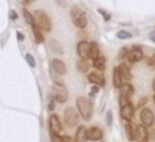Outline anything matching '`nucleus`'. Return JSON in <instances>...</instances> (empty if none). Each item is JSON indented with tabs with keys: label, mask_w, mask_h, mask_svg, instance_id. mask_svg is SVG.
<instances>
[{
	"label": "nucleus",
	"mask_w": 155,
	"mask_h": 142,
	"mask_svg": "<svg viewBox=\"0 0 155 142\" xmlns=\"http://www.w3.org/2000/svg\"><path fill=\"white\" fill-rule=\"evenodd\" d=\"M116 36L119 39H121V40H126V39H131L132 38V33H130V32H127L125 29H121V30H119L116 33Z\"/></svg>",
	"instance_id": "a878e982"
},
{
	"label": "nucleus",
	"mask_w": 155,
	"mask_h": 142,
	"mask_svg": "<svg viewBox=\"0 0 155 142\" xmlns=\"http://www.w3.org/2000/svg\"><path fill=\"white\" fill-rule=\"evenodd\" d=\"M98 12H99V13L103 16L104 21H109V19H110V17H111V16H110V13L105 12V11H104V10H102V8H98Z\"/></svg>",
	"instance_id": "7c9ffc66"
},
{
	"label": "nucleus",
	"mask_w": 155,
	"mask_h": 142,
	"mask_svg": "<svg viewBox=\"0 0 155 142\" xmlns=\"http://www.w3.org/2000/svg\"><path fill=\"white\" fill-rule=\"evenodd\" d=\"M96 92H98V86H97V85L92 87V90H91V95H92V93H96Z\"/></svg>",
	"instance_id": "58836bf2"
},
{
	"label": "nucleus",
	"mask_w": 155,
	"mask_h": 142,
	"mask_svg": "<svg viewBox=\"0 0 155 142\" xmlns=\"http://www.w3.org/2000/svg\"><path fill=\"white\" fill-rule=\"evenodd\" d=\"M134 138L138 142H148L149 140V130L144 124H139L134 130Z\"/></svg>",
	"instance_id": "0eeeda50"
},
{
	"label": "nucleus",
	"mask_w": 155,
	"mask_h": 142,
	"mask_svg": "<svg viewBox=\"0 0 155 142\" xmlns=\"http://www.w3.org/2000/svg\"><path fill=\"white\" fill-rule=\"evenodd\" d=\"M151 87H153V90L155 91V79L153 80V85H151Z\"/></svg>",
	"instance_id": "a19ab883"
},
{
	"label": "nucleus",
	"mask_w": 155,
	"mask_h": 142,
	"mask_svg": "<svg viewBox=\"0 0 155 142\" xmlns=\"http://www.w3.org/2000/svg\"><path fill=\"white\" fill-rule=\"evenodd\" d=\"M63 118H64L65 125L69 126V127H73V126L78 125V123H79V114H78V110L74 107L65 108L64 113H63Z\"/></svg>",
	"instance_id": "39448f33"
},
{
	"label": "nucleus",
	"mask_w": 155,
	"mask_h": 142,
	"mask_svg": "<svg viewBox=\"0 0 155 142\" xmlns=\"http://www.w3.org/2000/svg\"><path fill=\"white\" fill-rule=\"evenodd\" d=\"M17 38H18V40H23V39H24L23 34H22V33H19V32H17Z\"/></svg>",
	"instance_id": "ea45409f"
},
{
	"label": "nucleus",
	"mask_w": 155,
	"mask_h": 142,
	"mask_svg": "<svg viewBox=\"0 0 155 142\" xmlns=\"http://www.w3.org/2000/svg\"><path fill=\"white\" fill-rule=\"evenodd\" d=\"M145 103H147V98L144 97V98H142V100L138 102V106H137V108H138V109H140V107H143Z\"/></svg>",
	"instance_id": "c9c22d12"
},
{
	"label": "nucleus",
	"mask_w": 155,
	"mask_h": 142,
	"mask_svg": "<svg viewBox=\"0 0 155 142\" xmlns=\"http://www.w3.org/2000/svg\"><path fill=\"white\" fill-rule=\"evenodd\" d=\"M149 138L150 141H155V129H151V126L149 130Z\"/></svg>",
	"instance_id": "473e14b6"
},
{
	"label": "nucleus",
	"mask_w": 155,
	"mask_h": 142,
	"mask_svg": "<svg viewBox=\"0 0 155 142\" xmlns=\"http://www.w3.org/2000/svg\"><path fill=\"white\" fill-rule=\"evenodd\" d=\"M76 106H78L79 114L82 117V119L84 120H90L91 117H92V112H93L92 102L85 96H79L76 98Z\"/></svg>",
	"instance_id": "f257e3e1"
},
{
	"label": "nucleus",
	"mask_w": 155,
	"mask_h": 142,
	"mask_svg": "<svg viewBox=\"0 0 155 142\" xmlns=\"http://www.w3.org/2000/svg\"><path fill=\"white\" fill-rule=\"evenodd\" d=\"M51 66H52V69H53V70H54L57 74L64 75V74L67 73V67H65L64 62H63V61H61V59H58V58L52 59Z\"/></svg>",
	"instance_id": "ddd939ff"
},
{
	"label": "nucleus",
	"mask_w": 155,
	"mask_h": 142,
	"mask_svg": "<svg viewBox=\"0 0 155 142\" xmlns=\"http://www.w3.org/2000/svg\"><path fill=\"white\" fill-rule=\"evenodd\" d=\"M147 63H148L149 66H154V64H155V57H153V58L149 57V58L147 59Z\"/></svg>",
	"instance_id": "e433bc0d"
},
{
	"label": "nucleus",
	"mask_w": 155,
	"mask_h": 142,
	"mask_svg": "<svg viewBox=\"0 0 155 142\" xmlns=\"http://www.w3.org/2000/svg\"><path fill=\"white\" fill-rule=\"evenodd\" d=\"M61 142H75V140H73L69 136H63V137H61Z\"/></svg>",
	"instance_id": "f704fd0d"
},
{
	"label": "nucleus",
	"mask_w": 155,
	"mask_h": 142,
	"mask_svg": "<svg viewBox=\"0 0 155 142\" xmlns=\"http://www.w3.org/2000/svg\"><path fill=\"white\" fill-rule=\"evenodd\" d=\"M10 18H11L12 21H15V19L18 18V15H17V12H16L15 10H10Z\"/></svg>",
	"instance_id": "2f4dec72"
},
{
	"label": "nucleus",
	"mask_w": 155,
	"mask_h": 142,
	"mask_svg": "<svg viewBox=\"0 0 155 142\" xmlns=\"http://www.w3.org/2000/svg\"><path fill=\"white\" fill-rule=\"evenodd\" d=\"M87 140V130L85 126L80 125L75 131V142H86Z\"/></svg>",
	"instance_id": "f3484780"
},
{
	"label": "nucleus",
	"mask_w": 155,
	"mask_h": 142,
	"mask_svg": "<svg viewBox=\"0 0 155 142\" xmlns=\"http://www.w3.org/2000/svg\"><path fill=\"white\" fill-rule=\"evenodd\" d=\"M48 46L51 49V51L54 53V55H58V56H62L64 53V49L62 46V44L56 40V39H50L48 40Z\"/></svg>",
	"instance_id": "4468645a"
},
{
	"label": "nucleus",
	"mask_w": 155,
	"mask_h": 142,
	"mask_svg": "<svg viewBox=\"0 0 155 142\" xmlns=\"http://www.w3.org/2000/svg\"><path fill=\"white\" fill-rule=\"evenodd\" d=\"M93 67L98 70H104V68H105V57L103 55H99L93 61Z\"/></svg>",
	"instance_id": "4be33fe9"
},
{
	"label": "nucleus",
	"mask_w": 155,
	"mask_h": 142,
	"mask_svg": "<svg viewBox=\"0 0 155 142\" xmlns=\"http://www.w3.org/2000/svg\"><path fill=\"white\" fill-rule=\"evenodd\" d=\"M125 131H126V135H127L128 141H133L134 140V130H133V127H132V125H131L130 121H127L125 124Z\"/></svg>",
	"instance_id": "b1692460"
},
{
	"label": "nucleus",
	"mask_w": 155,
	"mask_h": 142,
	"mask_svg": "<svg viewBox=\"0 0 155 142\" xmlns=\"http://www.w3.org/2000/svg\"><path fill=\"white\" fill-rule=\"evenodd\" d=\"M70 17H71V22L74 23L75 27L84 29L87 25V17H86L85 11L81 7H79L76 5L73 6L70 10Z\"/></svg>",
	"instance_id": "f03ea898"
},
{
	"label": "nucleus",
	"mask_w": 155,
	"mask_h": 142,
	"mask_svg": "<svg viewBox=\"0 0 155 142\" xmlns=\"http://www.w3.org/2000/svg\"><path fill=\"white\" fill-rule=\"evenodd\" d=\"M23 16H24V19H25V22L28 24H30L31 27L35 24L34 23V15H31L27 8H23Z\"/></svg>",
	"instance_id": "393cba45"
},
{
	"label": "nucleus",
	"mask_w": 155,
	"mask_h": 142,
	"mask_svg": "<svg viewBox=\"0 0 155 142\" xmlns=\"http://www.w3.org/2000/svg\"><path fill=\"white\" fill-rule=\"evenodd\" d=\"M154 57H155V56H154Z\"/></svg>",
	"instance_id": "c03bdc74"
},
{
	"label": "nucleus",
	"mask_w": 155,
	"mask_h": 142,
	"mask_svg": "<svg viewBox=\"0 0 155 142\" xmlns=\"http://www.w3.org/2000/svg\"><path fill=\"white\" fill-rule=\"evenodd\" d=\"M54 2L61 7H67V1L65 0H54Z\"/></svg>",
	"instance_id": "72a5a7b5"
},
{
	"label": "nucleus",
	"mask_w": 155,
	"mask_h": 142,
	"mask_svg": "<svg viewBox=\"0 0 155 142\" xmlns=\"http://www.w3.org/2000/svg\"><path fill=\"white\" fill-rule=\"evenodd\" d=\"M88 67H90V64H88V62H87L86 58H81V59L76 63V69H78L80 73H87Z\"/></svg>",
	"instance_id": "5701e85b"
},
{
	"label": "nucleus",
	"mask_w": 155,
	"mask_h": 142,
	"mask_svg": "<svg viewBox=\"0 0 155 142\" xmlns=\"http://www.w3.org/2000/svg\"><path fill=\"white\" fill-rule=\"evenodd\" d=\"M134 93V89L132 86V84L130 83H125L121 85L120 87V96H124V97H127V98H131Z\"/></svg>",
	"instance_id": "dca6fc26"
},
{
	"label": "nucleus",
	"mask_w": 155,
	"mask_h": 142,
	"mask_svg": "<svg viewBox=\"0 0 155 142\" xmlns=\"http://www.w3.org/2000/svg\"><path fill=\"white\" fill-rule=\"evenodd\" d=\"M87 79H88L90 83H92V84H94V85L103 86V85L105 84V79H104V76H103L101 73H94V72H92V73H90V74L87 75Z\"/></svg>",
	"instance_id": "2eb2a0df"
},
{
	"label": "nucleus",
	"mask_w": 155,
	"mask_h": 142,
	"mask_svg": "<svg viewBox=\"0 0 155 142\" xmlns=\"http://www.w3.org/2000/svg\"><path fill=\"white\" fill-rule=\"evenodd\" d=\"M101 55V52H99V47H98V44L96 42V41H92L91 42V46H90V53H88V58L90 59H92V61H94L98 56Z\"/></svg>",
	"instance_id": "aec40b11"
},
{
	"label": "nucleus",
	"mask_w": 155,
	"mask_h": 142,
	"mask_svg": "<svg viewBox=\"0 0 155 142\" xmlns=\"http://www.w3.org/2000/svg\"><path fill=\"white\" fill-rule=\"evenodd\" d=\"M127 53H128V50L126 49V47H122L120 51H119V59H122V58H125V57H127Z\"/></svg>",
	"instance_id": "c756f323"
},
{
	"label": "nucleus",
	"mask_w": 155,
	"mask_h": 142,
	"mask_svg": "<svg viewBox=\"0 0 155 142\" xmlns=\"http://www.w3.org/2000/svg\"><path fill=\"white\" fill-rule=\"evenodd\" d=\"M149 39L155 44V32H151V33H149Z\"/></svg>",
	"instance_id": "4c0bfd02"
},
{
	"label": "nucleus",
	"mask_w": 155,
	"mask_h": 142,
	"mask_svg": "<svg viewBox=\"0 0 155 142\" xmlns=\"http://www.w3.org/2000/svg\"><path fill=\"white\" fill-rule=\"evenodd\" d=\"M153 100H154V103H155V95H154V98Z\"/></svg>",
	"instance_id": "37998d69"
},
{
	"label": "nucleus",
	"mask_w": 155,
	"mask_h": 142,
	"mask_svg": "<svg viewBox=\"0 0 155 142\" xmlns=\"http://www.w3.org/2000/svg\"><path fill=\"white\" fill-rule=\"evenodd\" d=\"M31 29H33V34H34V38H35L36 44H41V42H44L45 38H44V34H42L41 29H40L39 27H36L35 24L31 27Z\"/></svg>",
	"instance_id": "412c9836"
},
{
	"label": "nucleus",
	"mask_w": 155,
	"mask_h": 142,
	"mask_svg": "<svg viewBox=\"0 0 155 142\" xmlns=\"http://www.w3.org/2000/svg\"><path fill=\"white\" fill-rule=\"evenodd\" d=\"M105 123L108 126H111L113 124V112L111 110H108L107 114H105Z\"/></svg>",
	"instance_id": "cd10ccee"
},
{
	"label": "nucleus",
	"mask_w": 155,
	"mask_h": 142,
	"mask_svg": "<svg viewBox=\"0 0 155 142\" xmlns=\"http://www.w3.org/2000/svg\"><path fill=\"white\" fill-rule=\"evenodd\" d=\"M90 46H91V42H88L86 40H81L78 42L76 51H78V55L80 56V58H88Z\"/></svg>",
	"instance_id": "9d476101"
},
{
	"label": "nucleus",
	"mask_w": 155,
	"mask_h": 142,
	"mask_svg": "<svg viewBox=\"0 0 155 142\" xmlns=\"http://www.w3.org/2000/svg\"><path fill=\"white\" fill-rule=\"evenodd\" d=\"M50 131L52 135H58L61 131H62V124L59 121V118L57 114H52L50 117Z\"/></svg>",
	"instance_id": "9b49d317"
},
{
	"label": "nucleus",
	"mask_w": 155,
	"mask_h": 142,
	"mask_svg": "<svg viewBox=\"0 0 155 142\" xmlns=\"http://www.w3.org/2000/svg\"><path fill=\"white\" fill-rule=\"evenodd\" d=\"M122 76H121V74H120V72H119V68L117 67H115L114 69H113V85H114V87H117V89H120L121 87V85H122Z\"/></svg>",
	"instance_id": "6ab92c4d"
},
{
	"label": "nucleus",
	"mask_w": 155,
	"mask_h": 142,
	"mask_svg": "<svg viewBox=\"0 0 155 142\" xmlns=\"http://www.w3.org/2000/svg\"><path fill=\"white\" fill-rule=\"evenodd\" d=\"M142 58H143V51H142V49L138 45H134L132 47V50H130L128 53H127V59L131 63L139 62Z\"/></svg>",
	"instance_id": "6e6552de"
},
{
	"label": "nucleus",
	"mask_w": 155,
	"mask_h": 142,
	"mask_svg": "<svg viewBox=\"0 0 155 142\" xmlns=\"http://www.w3.org/2000/svg\"><path fill=\"white\" fill-rule=\"evenodd\" d=\"M52 96L57 102L64 103L68 100V90L63 84L54 83L52 86Z\"/></svg>",
	"instance_id": "20e7f679"
},
{
	"label": "nucleus",
	"mask_w": 155,
	"mask_h": 142,
	"mask_svg": "<svg viewBox=\"0 0 155 142\" xmlns=\"http://www.w3.org/2000/svg\"><path fill=\"white\" fill-rule=\"evenodd\" d=\"M140 120L145 126H153L155 121V114L150 108H143L140 110Z\"/></svg>",
	"instance_id": "423d86ee"
},
{
	"label": "nucleus",
	"mask_w": 155,
	"mask_h": 142,
	"mask_svg": "<svg viewBox=\"0 0 155 142\" xmlns=\"http://www.w3.org/2000/svg\"><path fill=\"white\" fill-rule=\"evenodd\" d=\"M117 68H119V72H120V74H121V76H122V79H124V80L128 81V80H131V79H132L131 69H130V67H128L126 63H120Z\"/></svg>",
	"instance_id": "a211bd4d"
},
{
	"label": "nucleus",
	"mask_w": 155,
	"mask_h": 142,
	"mask_svg": "<svg viewBox=\"0 0 155 142\" xmlns=\"http://www.w3.org/2000/svg\"><path fill=\"white\" fill-rule=\"evenodd\" d=\"M28 2H33V1H35V0H27Z\"/></svg>",
	"instance_id": "79ce46f5"
},
{
	"label": "nucleus",
	"mask_w": 155,
	"mask_h": 142,
	"mask_svg": "<svg viewBox=\"0 0 155 142\" xmlns=\"http://www.w3.org/2000/svg\"><path fill=\"white\" fill-rule=\"evenodd\" d=\"M34 23L36 27H39L41 30L45 32H50L52 28V23L48 15L42 10H36L34 12Z\"/></svg>",
	"instance_id": "7ed1b4c3"
},
{
	"label": "nucleus",
	"mask_w": 155,
	"mask_h": 142,
	"mask_svg": "<svg viewBox=\"0 0 155 142\" xmlns=\"http://www.w3.org/2000/svg\"><path fill=\"white\" fill-rule=\"evenodd\" d=\"M25 61H27V63L30 66V67H35V64H36V62H35V59H34V57L30 55V53H27L25 55Z\"/></svg>",
	"instance_id": "bb28decb"
},
{
	"label": "nucleus",
	"mask_w": 155,
	"mask_h": 142,
	"mask_svg": "<svg viewBox=\"0 0 155 142\" xmlns=\"http://www.w3.org/2000/svg\"><path fill=\"white\" fill-rule=\"evenodd\" d=\"M120 115L126 121H131L133 119V117H134V107H133L132 102L127 103L124 107H120Z\"/></svg>",
	"instance_id": "1a4fd4ad"
},
{
	"label": "nucleus",
	"mask_w": 155,
	"mask_h": 142,
	"mask_svg": "<svg viewBox=\"0 0 155 142\" xmlns=\"http://www.w3.org/2000/svg\"><path fill=\"white\" fill-rule=\"evenodd\" d=\"M87 137L91 141H99L103 137V131L98 126H91L87 129Z\"/></svg>",
	"instance_id": "f8f14e48"
},
{
	"label": "nucleus",
	"mask_w": 155,
	"mask_h": 142,
	"mask_svg": "<svg viewBox=\"0 0 155 142\" xmlns=\"http://www.w3.org/2000/svg\"><path fill=\"white\" fill-rule=\"evenodd\" d=\"M130 100H131V98H127V97L120 96V97H119V103H120V107H124V106H126L127 103H130V102H131Z\"/></svg>",
	"instance_id": "c85d7f7f"
}]
</instances>
